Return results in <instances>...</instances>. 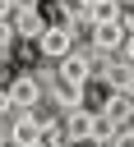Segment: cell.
<instances>
[{
	"instance_id": "cell-4",
	"label": "cell",
	"mask_w": 134,
	"mask_h": 147,
	"mask_svg": "<svg viewBox=\"0 0 134 147\" xmlns=\"http://www.w3.org/2000/svg\"><path fill=\"white\" fill-rule=\"evenodd\" d=\"M83 87H88V83H74V78H65V74H51V106H60V115H65V110L88 106Z\"/></svg>"
},
{
	"instance_id": "cell-6",
	"label": "cell",
	"mask_w": 134,
	"mask_h": 147,
	"mask_svg": "<svg viewBox=\"0 0 134 147\" xmlns=\"http://www.w3.org/2000/svg\"><path fill=\"white\" fill-rule=\"evenodd\" d=\"M120 133H125V124H120L116 115L97 110V115H92V138H88V142H92V147H116V138H120Z\"/></svg>"
},
{
	"instance_id": "cell-8",
	"label": "cell",
	"mask_w": 134,
	"mask_h": 147,
	"mask_svg": "<svg viewBox=\"0 0 134 147\" xmlns=\"http://www.w3.org/2000/svg\"><path fill=\"white\" fill-rule=\"evenodd\" d=\"M46 28H51V23L42 18V9H18V18H14V32H18V37H32V41H42Z\"/></svg>"
},
{
	"instance_id": "cell-13",
	"label": "cell",
	"mask_w": 134,
	"mask_h": 147,
	"mask_svg": "<svg viewBox=\"0 0 134 147\" xmlns=\"http://www.w3.org/2000/svg\"><path fill=\"white\" fill-rule=\"evenodd\" d=\"M14 5H18V9H37L42 0H14Z\"/></svg>"
},
{
	"instance_id": "cell-5",
	"label": "cell",
	"mask_w": 134,
	"mask_h": 147,
	"mask_svg": "<svg viewBox=\"0 0 134 147\" xmlns=\"http://www.w3.org/2000/svg\"><path fill=\"white\" fill-rule=\"evenodd\" d=\"M125 37H129V28H125L120 18H116V23H97V37H92V51H106V55H120Z\"/></svg>"
},
{
	"instance_id": "cell-16",
	"label": "cell",
	"mask_w": 134,
	"mask_h": 147,
	"mask_svg": "<svg viewBox=\"0 0 134 147\" xmlns=\"http://www.w3.org/2000/svg\"><path fill=\"white\" fill-rule=\"evenodd\" d=\"M120 5H125V0H120Z\"/></svg>"
},
{
	"instance_id": "cell-12",
	"label": "cell",
	"mask_w": 134,
	"mask_h": 147,
	"mask_svg": "<svg viewBox=\"0 0 134 147\" xmlns=\"http://www.w3.org/2000/svg\"><path fill=\"white\" fill-rule=\"evenodd\" d=\"M120 55H125V64H134V32L125 37V46H120Z\"/></svg>"
},
{
	"instance_id": "cell-10",
	"label": "cell",
	"mask_w": 134,
	"mask_h": 147,
	"mask_svg": "<svg viewBox=\"0 0 134 147\" xmlns=\"http://www.w3.org/2000/svg\"><path fill=\"white\" fill-rule=\"evenodd\" d=\"M83 14H88L92 23H116V18L125 14V5H120V0H88Z\"/></svg>"
},
{
	"instance_id": "cell-15",
	"label": "cell",
	"mask_w": 134,
	"mask_h": 147,
	"mask_svg": "<svg viewBox=\"0 0 134 147\" xmlns=\"http://www.w3.org/2000/svg\"><path fill=\"white\" fill-rule=\"evenodd\" d=\"M125 133H129V138H134V124H129V129H125Z\"/></svg>"
},
{
	"instance_id": "cell-9",
	"label": "cell",
	"mask_w": 134,
	"mask_h": 147,
	"mask_svg": "<svg viewBox=\"0 0 134 147\" xmlns=\"http://www.w3.org/2000/svg\"><path fill=\"white\" fill-rule=\"evenodd\" d=\"M102 110H106V115H116V119H120V124H125V129H129V124H134V96H129V92H111V96H106V106H102Z\"/></svg>"
},
{
	"instance_id": "cell-7",
	"label": "cell",
	"mask_w": 134,
	"mask_h": 147,
	"mask_svg": "<svg viewBox=\"0 0 134 147\" xmlns=\"http://www.w3.org/2000/svg\"><path fill=\"white\" fill-rule=\"evenodd\" d=\"M92 115H97V110H88V106L65 110V133H69V142H88V138H92Z\"/></svg>"
},
{
	"instance_id": "cell-14",
	"label": "cell",
	"mask_w": 134,
	"mask_h": 147,
	"mask_svg": "<svg viewBox=\"0 0 134 147\" xmlns=\"http://www.w3.org/2000/svg\"><path fill=\"white\" fill-rule=\"evenodd\" d=\"M28 147H46V142H42V138H37V142H28Z\"/></svg>"
},
{
	"instance_id": "cell-3",
	"label": "cell",
	"mask_w": 134,
	"mask_h": 147,
	"mask_svg": "<svg viewBox=\"0 0 134 147\" xmlns=\"http://www.w3.org/2000/svg\"><path fill=\"white\" fill-rule=\"evenodd\" d=\"M37 46H42V55H51V60L60 64V60L79 46V37H74V28H69V23H51V28L42 32V41H37Z\"/></svg>"
},
{
	"instance_id": "cell-2",
	"label": "cell",
	"mask_w": 134,
	"mask_h": 147,
	"mask_svg": "<svg viewBox=\"0 0 134 147\" xmlns=\"http://www.w3.org/2000/svg\"><path fill=\"white\" fill-rule=\"evenodd\" d=\"M51 119H55V115H51ZM51 119H46L37 106H32V110H14V115H9V133H5V142L28 147V142H37V138H42V129H46Z\"/></svg>"
},
{
	"instance_id": "cell-11",
	"label": "cell",
	"mask_w": 134,
	"mask_h": 147,
	"mask_svg": "<svg viewBox=\"0 0 134 147\" xmlns=\"http://www.w3.org/2000/svg\"><path fill=\"white\" fill-rule=\"evenodd\" d=\"M116 92H129V96H134V64H129V69H125V83H120V87H116Z\"/></svg>"
},
{
	"instance_id": "cell-1",
	"label": "cell",
	"mask_w": 134,
	"mask_h": 147,
	"mask_svg": "<svg viewBox=\"0 0 134 147\" xmlns=\"http://www.w3.org/2000/svg\"><path fill=\"white\" fill-rule=\"evenodd\" d=\"M42 96H46V87H42V78H32V74H18L9 87H5V115H14V110H32V106H42Z\"/></svg>"
}]
</instances>
